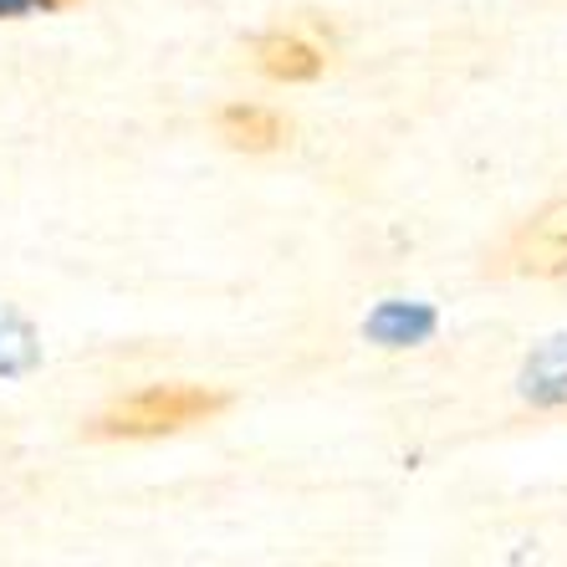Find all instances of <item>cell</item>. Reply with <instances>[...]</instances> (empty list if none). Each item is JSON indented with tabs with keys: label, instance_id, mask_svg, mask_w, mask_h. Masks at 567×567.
<instances>
[{
	"label": "cell",
	"instance_id": "cell-1",
	"mask_svg": "<svg viewBox=\"0 0 567 567\" xmlns=\"http://www.w3.org/2000/svg\"><path fill=\"white\" fill-rule=\"evenodd\" d=\"M225 410V394L215 389H195V383H154L138 394L107 404L87 435L93 440H158V435H179L189 424H205Z\"/></svg>",
	"mask_w": 567,
	"mask_h": 567
},
{
	"label": "cell",
	"instance_id": "cell-2",
	"mask_svg": "<svg viewBox=\"0 0 567 567\" xmlns=\"http://www.w3.org/2000/svg\"><path fill=\"white\" fill-rule=\"evenodd\" d=\"M506 261H512V271H522V277H542V281L567 277V199L563 205H547V210L532 215V220L516 230Z\"/></svg>",
	"mask_w": 567,
	"mask_h": 567
},
{
	"label": "cell",
	"instance_id": "cell-3",
	"mask_svg": "<svg viewBox=\"0 0 567 567\" xmlns=\"http://www.w3.org/2000/svg\"><path fill=\"white\" fill-rule=\"evenodd\" d=\"M256 66L271 82H312L322 78L328 56L317 52L307 37H297V31H271V37L256 41Z\"/></svg>",
	"mask_w": 567,
	"mask_h": 567
},
{
	"label": "cell",
	"instance_id": "cell-4",
	"mask_svg": "<svg viewBox=\"0 0 567 567\" xmlns=\"http://www.w3.org/2000/svg\"><path fill=\"white\" fill-rule=\"evenodd\" d=\"M220 138L240 154H271V148L287 144V118L271 113V107H251V103H236L220 113Z\"/></svg>",
	"mask_w": 567,
	"mask_h": 567
},
{
	"label": "cell",
	"instance_id": "cell-5",
	"mask_svg": "<svg viewBox=\"0 0 567 567\" xmlns=\"http://www.w3.org/2000/svg\"><path fill=\"white\" fill-rule=\"evenodd\" d=\"M47 11V0H0V21H6V16H27V11Z\"/></svg>",
	"mask_w": 567,
	"mask_h": 567
},
{
	"label": "cell",
	"instance_id": "cell-6",
	"mask_svg": "<svg viewBox=\"0 0 567 567\" xmlns=\"http://www.w3.org/2000/svg\"><path fill=\"white\" fill-rule=\"evenodd\" d=\"M62 6H78V0H47V11H62Z\"/></svg>",
	"mask_w": 567,
	"mask_h": 567
}]
</instances>
